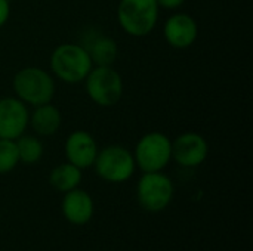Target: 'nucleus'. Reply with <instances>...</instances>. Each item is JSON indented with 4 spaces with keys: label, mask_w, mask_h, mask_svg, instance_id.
Wrapping results in <instances>:
<instances>
[{
    "label": "nucleus",
    "mask_w": 253,
    "mask_h": 251,
    "mask_svg": "<svg viewBox=\"0 0 253 251\" xmlns=\"http://www.w3.org/2000/svg\"><path fill=\"white\" fill-rule=\"evenodd\" d=\"M175 186L163 172H147L138 180L136 197L139 206L150 213L163 212L173 200Z\"/></svg>",
    "instance_id": "0eeeda50"
},
{
    "label": "nucleus",
    "mask_w": 253,
    "mask_h": 251,
    "mask_svg": "<svg viewBox=\"0 0 253 251\" xmlns=\"http://www.w3.org/2000/svg\"><path fill=\"white\" fill-rule=\"evenodd\" d=\"M49 65L52 75L65 84L83 83L93 68L89 53L79 43L58 44L50 53Z\"/></svg>",
    "instance_id": "f03ea898"
},
{
    "label": "nucleus",
    "mask_w": 253,
    "mask_h": 251,
    "mask_svg": "<svg viewBox=\"0 0 253 251\" xmlns=\"http://www.w3.org/2000/svg\"><path fill=\"white\" fill-rule=\"evenodd\" d=\"M163 37L166 43L178 50L191 47L199 37V24L190 13L176 12L163 24Z\"/></svg>",
    "instance_id": "9d476101"
},
{
    "label": "nucleus",
    "mask_w": 253,
    "mask_h": 251,
    "mask_svg": "<svg viewBox=\"0 0 253 251\" xmlns=\"http://www.w3.org/2000/svg\"><path fill=\"white\" fill-rule=\"evenodd\" d=\"M92 167L96 175L108 183L127 182L136 170L132 151L120 145H110L99 149Z\"/></svg>",
    "instance_id": "423d86ee"
},
{
    "label": "nucleus",
    "mask_w": 253,
    "mask_h": 251,
    "mask_svg": "<svg viewBox=\"0 0 253 251\" xmlns=\"http://www.w3.org/2000/svg\"><path fill=\"white\" fill-rule=\"evenodd\" d=\"M79 44L89 53L93 65H113L119 55L114 38L96 28L86 30Z\"/></svg>",
    "instance_id": "f8f14e48"
},
{
    "label": "nucleus",
    "mask_w": 253,
    "mask_h": 251,
    "mask_svg": "<svg viewBox=\"0 0 253 251\" xmlns=\"http://www.w3.org/2000/svg\"><path fill=\"white\" fill-rule=\"evenodd\" d=\"M83 83L90 101L102 108L114 107L125 93L123 78L113 65H93Z\"/></svg>",
    "instance_id": "20e7f679"
},
{
    "label": "nucleus",
    "mask_w": 253,
    "mask_h": 251,
    "mask_svg": "<svg viewBox=\"0 0 253 251\" xmlns=\"http://www.w3.org/2000/svg\"><path fill=\"white\" fill-rule=\"evenodd\" d=\"M12 89L18 99L27 107H37L53 101L56 92L55 77L40 67H24L15 72Z\"/></svg>",
    "instance_id": "f257e3e1"
},
{
    "label": "nucleus",
    "mask_w": 253,
    "mask_h": 251,
    "mask_svg": "<svg viewBox=\"0 0 253 251\" xmlns=\"http://www.w3.org/2000/svg\"><path fill=\"white\" fill-rule=\"evenodd\" d=\"M82 172L83 170H80L79 167H76L74 164L68 161L61 163L52 169L49 175V183L55 191L65 194L68 191L79 188V185L82 183V178H83Z\"/></svg>",
    "instance_id": "2eb2a0df"
},
{
    "label": "nucleus",
    "mask_w": 253,
    "mask_h": 251,
    "mask_svg": "<svg viewBox=\"0 0 253 251\" xmlns=\"http://www.w3.org/2000/svg\"><path fill=\"white\" fill-rule=\"evenodd\" d=\"M132 154L142 173L163 172L172 161V139L163 132H148L139 138Z\"/></svg>",
    "instance_id": "39448f33"
},
{
    "label": "nucleus",
    "mask_w": 253,
    "mask_h": 251,
    "mask_svg": "<svg viewBox=\"0 0 253 251\" xmlns=\"http://www.w3.org/2000/svg\"><path fill=\"white\" fill-rule=\"evenodd\" d=\"M160 9H166V10H178L179 7L184 6V3L187 0H156Z\"/></svg>",
    "instance_id": "6ab92c4d"
},
{
    "label": "nucleus",
    "mask_w": 253,
    "mask_h": 251,
    "mask_svg": "<svg viewBox=\"0 0 253 251\" xmlns=\"http://www.w3.org/2000/svg\"><path fill=\"white\" fill-rule=\"evenodd\" d=\"M61 210L68 223L74 226L87 225L95 213V203L86 191L76 188L64 194Z\"/></svg>",
    "instance_id": "ddd939ff"
},
{
    "label": "nucleus",
    "mask_w": 253,
    "mask_h": 251,
    "mask_svg": "<svg viewBox=\"0 0 253 251\" xmlns=\"http://www.w3.org/2000/svg\"><path fill=\"white\" fill-rule=\"evenodd\" d=\"M15 143L19 155V163L31 166L42 160L44 148L37 135H27L25 132L15 141Z\"/></svg>",
    "instance_id": "dca6fc26"
},
{
    "label": "nucleus",
    "mask_w": 253,
    "mask_h": 251,
    "mask_svg": "<svg viewBox=\"0 0 253 251\" xmlns=\"http://www.w3.org/2000/svg\"><path fill=\"white\" fill-rule=\"evenodd\" d=\"M209 155L206 138L197 132H184L172 141V160L181 167L202 166Z\"/></svg>",
    "instance_id": "6e6552de"
},
{
    "label": "nucleus",
    "mask_w": 253,
    "mask_h": 251,
    "mask_svg": "<svg viewBox=\"0 0 253 251\" xmlns=\"http://www.w3.org/2000/svg\"><path fill=\"white\" fill-rule=\"evenodd\" d=\"M19 164V155L15 141L0 139V175L10 173Z\"/></svg>",
    "instance_id": "f3484780"
},
{
    "label": "nucleus",
    "mask_w": 253,
    "mask_h": 251,
    "mask_svg": "<svg viewBox=\"0 0 253 251\" xmlns=\"http://www.w3.org/2000/svg\"><path fill=\"white\" fill-rule=\"evenodd\" d=\"M61 124H62V114L59 108L52 102L33 107V109L30 111L28 127H31L34 135H37L39 138H47L56 135L61 129Z\"/></svg>",
    "instance_id": "4468645a"
},
{
    "label": "nucleus",
    "mask_w": 253,
    "mask_h": 251,
    "mask_svg": "<svg viewBox=\"0 0 253 251\" xmlns=\"http://www.w3.org/2000/svg\"><path fill=\"white\" fill-rule=\"evenodd\" d=\"M10 13H12L10 0H0V30L7 24Z\"/></svg>",
    "instance_id": "a211bd4d"
},
{
    "label": "nucleus",
    "mask_w": 253,
    "mask_h": 251,
    "mask_svg": "<svg viewBox=\"0 0 253 251\" xmlns=\"http://www.w3.org/2000/svg\"><path fill=\"white\" fill-rule=\"evenodd\" d=\"M30 109L16 96L0 98V139L16 141L28 129Z\"/></svg>",
    "instance_id": "1a4fd4ad"
},
{
    "label": "nucleus",
    "mask_w": 253,
    "mask_h": 251,
    "mask_svg": "<svg viewBox=\"0 0 253 251\" xmlns=\"http://www.w3.org/2000/svg\"><path fill=\"white\" fill-rule=\"evenodd\" d=\"M99 146L96 139L87 130H73L64 143V154L67 161L79 167L80 170L90 169L98 155Z\"/></svg>",
    "instance_id": "9b49d317"
},
{
    "label": "nucleus",
    "mask_w": 253,
    "mask_h": 251,
    "mask_svg": "<svg viewBox=\"0 0 253 251\" xmlns=\"http://www.w3.org/2000/svg\"><path fill=\"white\" fill-rule=\"evenodd\" d=\"M160 7L156 0H120L116 10L119 27L132 37L148 36L159 22Z\"/></svg>",
    "instance_id": "7ed1b4c3"
}]
</instances>
